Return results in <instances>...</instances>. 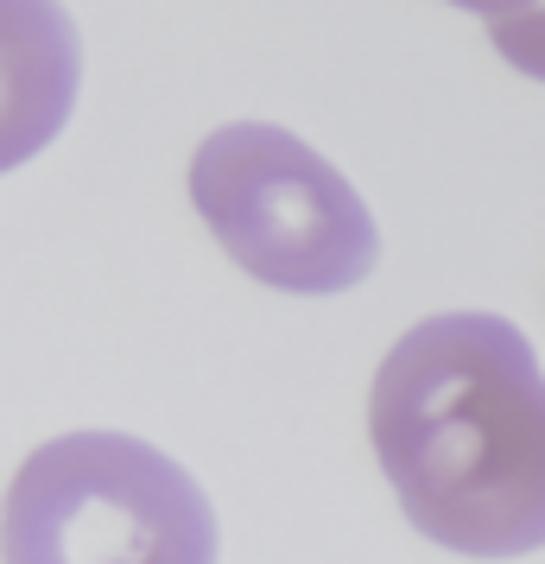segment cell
<instances>
[{
  "mask_svg": "<svg viewBox=\"0 0 545 564\" xmlns=\"http://www.w3.org/2000/svg\"><path fill=\"white\" fill-rule=\"evenodd\" d=\"M368 437L400 508L464 558L545 545V375L494 311H444L400 336L368 393Z\"/></svg>",
  "mask_w": 545,
  "mask_h": 564,
  "instance_id": "obj_1",
  "label": "cell"
},
{
  "mask_svg": "<svg viewBox=\"0 0 545 564\" xmlns=\"http://www.w3.org/2000/svg\"><path fill=\"white\" fill-rule=\"evenodd\" d=\"M7 564H216V513L190 469L146 437L39 444L0 501Z\"/></svg>",
  "mask_w": 545,
  "mask_h": 564,
  "instance_id": "obj_2",
  "label": "cell"
},
{
  "mask_svg": "<svg viewBox=\"0 0 545 564\" xmlns=\"http://www.w3.org/2000/svg\"><path fill=\"white\" fill-rule=\"evenodd\" d=\"M190 204L241 273L280 292H349L381 260V229L356 184L266 121L209 133L190 159Z\"/></svg>",
  "mask_w": 545,
  "mask_h": 564,
  "instance_id": "obj_3",
  "label": "cell"
},
{
  "mask_svg": "<svg viewBox=\"0 0 545 564\" xmlns=\"http://www.w3.org/2000/svg\"><path fill=\"white\" fill-rule=\"evenodd\" d=\"M83 83V39L57 0H0V172L45 153Z\"/></svg>",
  "mask_w": 545,
  "mask_h": 564,
  "instance_id": "obj_4",
  "label": "cell"
},
{
  "mask_svg": "<svg viewBox=\"0 0 545 564\" xmlns=\"http://www.w3.org/2000/svg\"><path fill=\"white\" fill-rule=\"evenodd\" d=\"M489 39H494V52L508 57L520 77H539L545 83V0H533V7H520V13L489 20Z\"/></svg>",
  "mask_w": 545,
  "mask_h": 564,
  "instance_id": "obj_5",
  "label": "cell"
},
{
  "mask_svg": "<svg viewBox=\"0 0 545 564\" xmlns=\"http://www.w3.org/2000/svg\"><path fill=\"white\" fill-rule=\"evenodd\" d=\"M450 7H469V13H482V20H501V13H520V7H533V0H450Z\"/></svg>",
  "mask_w": 545,
  "mask_h": 564,
  "instance_id": "obj_6",
  "label": "cell"
}]
</instances>
